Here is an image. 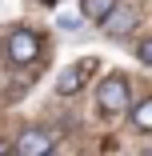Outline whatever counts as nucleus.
<instances>
[{"mask_svg": "<svg viewBox=\"0 0 152 156\" xmlns=\"http://www.w3.org/2000/svg\"><path fill=\"white\" fill-rule=\"evenodd\" d=\"M96 100H100V108H104L108 116H116V112H124V108L132 104V96H128V80L120 76V72L104 76V80H100V88H96Z\"/></svg>", "mask_w": 152, "mask_h": 156, "instance_id": "f257e3e1", "label": "nucleus"}, {"mask_svg": "<svg viewBox=\"0 0 152 156\" xmlns=\"http://www.w3.org/2000/svg\"><path fill=\"white\" fill-rule=\"evenodd\" d=\"M40 56V36L32 32V28H16V32L8 36V60L12 64H32V60Z\"/></svg>", "mask_w": 152, "mask_h": 156, "instance_id": "f03ea898", "label": "nucleus"}, {"mask_svg": "<svg viewBox=\"0 0 152 156\" xmlns=\"http://www.w3.org/2000/svg\"><path fill=\"white\" fill-rule=\"evenodd\" d=\"M92 72H96V60H76V64H68L64 72L56 76V96H72V92H80Z\"/></svg>", "mask_w": 152, "mask_h": 156, "instance_id": "7ed1b4c3", "label": "nucleus"}, {"mask_svg": "<svg viewBox=\"0 0 152 156\" xmlns=\"http://www.w3.org/2000/svg\"><path fill=\"white\" fill-rule=\"evenodd\" d=\"M100 24H104V32H108V36H128L132 28H136V12H132V8L112 4V12H108Z\"/></svg>", "mask_w": 152, "mask_h": 156, "instance_id": "20e7f679", "label": "nucleus"}, {"mask_svg": "<svg viewBox=\"0 0 152 156\" xmlns=\"http://www.w3.org/2000/svg\"><path fill=\"white\" fill-rule=\"evenodd\" d=\"M52 148V136L44 132V128H28V132H20V140H16V152L20 156H44Z\"/></svg>", "mask_w": 152, "mask_h": 156, "instance_id": "39448f33", "label": "nucleus"}, {"mask_svg": "<svg viewBox=\"0 0 152 156\" xmlns=\"http://www.w3.org/2000/svg\"><path fill=\"white\" fill-rule=\"evenodd\" d=\"M112 4H116V0H80V16H84V20H96V24H100V20L112 12Z\"/></svg>", "mask_w": 152, "mask_h": 156, "instance_id": "423d86ee", "label": "nucleus"}, {"mask_svg": "<svg viewBox=\"0 0 152 156\" xmlns=\"http://www.w3.org/2000/svg\"><path fill=\"white\" fill-rule=\"evenodd\" d=\"M132 120H136L140 132H152V96H144V100L132 104Z\"/></svg>", "mask_w": 152, "mask_h": 156, "instance_id": "0eeeda50", "label": "nucleus"}, {"mask_svg": "<svg viewBox=\"0 0 152 156\" xmlns=\"http://www.w3.org/2000/svg\"><path fill=\"white\" fill-rule=\"evenodd\" d=\"M136 60H140V64H152V40H140L136 44Z\"/></svg>", "mask_w": 152, "mask_h": 156, "instance_id": "6e6552de", "label": "nucleus"}, {"mask_svg": "<svg viewBox=\"0 0 152 156\" xmlns=\"http://www.w3.org/2000/svg\"><path fill=\"white\" fill-rule=\"evenodd\" d=\"M0 156H12V144L8 140H0Z\"/></svg>", "mask_w": 152, "mask_h": 156, "instance_id": "1a4fd4ad", "label": "nucleus"}, {"mask_svg": "<svg viewBox=\"0 0 152 156\" xmlns=\"http://www.w3.org/2000/svg\"><path fill=\"white\" fill-rule=\"evenodd\" d=\"M44 156H56V152H52V148H48V152H44Z\"/></svg>", "mask_w": 152, "mask_h": 156, "instance_id": "9d476101", "label": "nucleus"}]
</instances>
